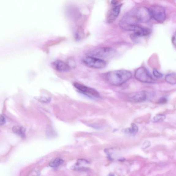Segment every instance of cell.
<instances>
[{"instance_id": "5b68a950", "label": "cell", "mask_w": 176, "mask_h": 176, "mask_svg": "<svg viewBox=\"0 0 176 176\" xmlns=\"http://www.w3.org/2000/svg\"><path fill=\"white\" fill-rule=\"evenodd\" d=\"M152 17L159 23H163L166 19V11L160 6L153 5L149 9Z\"/></svg>"}, {"instance_id": "ba28073f", "label": "cell", "mask_w": 176, "mask_h": 176, "mask_svg": "<svg viewBox=\"0 0 176 176\" xmlns=\"http://www.w3.org/2000/svg\"><path fill=\"white\" fill-rule=\"evenodd\" d=\"M73 85L75 88L83 94L96 98L100 97L99 92L94 89L76 82L74 83Z\"/></svg>"}, {"instance_id": "d6986e66", "label": "cell", "mask_w": 176, "mask_h": 176, "mask_svg": "<svg viewBox=\"0 0 176 176\" xmlns=\"http://www.w3.org/2000/svg\"><path fill=\"white\" fill-rule=\"evenodd\" d=\"M88 163H89V162L87 160H85V159H79L77 161V163L75 164V166H80L82 164Z\"/></svg>"}, {"instance_id": "ac0fdd59", "label": "cell", "mask_w": 176, "mask_h": 176, "mask_svg": "<svg viewBox=\"0 0 176 176\" xmlns=\"http://www.w3.org/2000/svg\"><path fill=\"white\" fill-rule=\"evenodd\" d=\"M73 170L77 171H87L89 170L87 167L81 166H75L73 167Z\"/></svg>"}, {"instance_id": "6da1fadb", "label": "cell", "mask_w": 176, "mask_h": 176, "mask_svg": "<svg viewBox=\"0 0 176 176\" xmlns=\"http://www.w3.org/2000/svg\"><path fill=\"white\" fill-rule=\"evenodd\" d=\"M132 77V73L124 69L110 71L104 74L107 82L114 86H120L124 84Z\"/></svg>"}, {"instance_id": "484cf974", "label": "cell", "mask_w": 176, "mask_h": 176, "mask_svg": "<svg viewBox=\"0 0 176 176\" xmlns=\"http://www.w3.org/2000/svg\"><path fill=\"white\" fill-rule=\"evenodd\" d=\"M109 176H114V175L113 174H109Z\"/></svg>"}, {"instance_id": "ffe728a7", "label": "cell", "mask_w": 176, "mask_h": 176, "mask_svg": "<svg viewBox=\"0 0 176 176\" xmlns=\"http://www.w3.org/2000/svg\"><path fill=\"white\" fill-rule=\"evenodd\" d=\"M153 73L154 76L156 78H158V79H160L163 77V75L160 72H159L157 69H154L153 70Z\"/></svg>"}, {"instance_id": "4fadbf2b", "label": "cell", "mask_w": 176, "mask_h": 176, "mask_svg": "<svg viewBox=\"0 0 176 176\" xmlns=\"http://www.w3.org/2000/svg\"><path fill=\"white\" fill-rule=\"evenodd\" d=\"M138 131V128L137 125L134 124H132L131 126L126 128L125 130V132L130 135H134L137 133Z\"/></svg>"}, {"instance_id": "3957f363", "label": "cell", "mask_w": 176, "mask_h": 176, "mask_svg": "<svg viewBox=\"0 0 176 176\" xmlns=\"http://www.w3.org/2000/svg\"><path fill=\"white\" fill-rule=\"evenodd\" d=\"M81 62L84 65L86 66L96 69L104 68L107 65L105 61L104 60L88 55L83 57Z\"/></svg>"}, {"instance_id": "cb8c5ba5", "label": "cell", "mask_w": 176, "mask_h": 176, "mask_svg": "<svg viewBox=\"0 0 176 176\" xmlns=\"http://www.w3.org/2000/svg\"><path fill=\"white\" fill-rule=\"evenodd\" d=\"M0 123H1V125H4L5 123V119L3 116L1 115V120H0Z\"/></svg>"}, {"instance_id": "8992f818", "label": "cell", "mask_w": 176, "mask_h": 176, "mask_svg": "<svg viewBox=\"0 0 176 176\" xmlns=\"http://www.w3.org/2000/svg\"><path fill=\"white\" fill-rule=\"evenodd\" d=\"M133 10L138 23H147L150 21L152 18L150 10L147 7H140Z\"/></svg>"}, {"instance_id": "52a82bcc", "label": "cell", "mask_w": 176, "mask_h": 176, "mask_svg": "<svg viewBox=\"0 0 176 176\" xmlns=\"http://www.w3.org/2000/svg\"><path fill=\"white\" fill-rule=\"evenodd\" d=\"M126 31H132L133 37H144L149 35L151 30L148 28L140 26L138 24L133 25L128 28Z\"/></svg>"}, {"instance_id": "7c38bea8", "label": "cell", "mask_w": 176, "mask_h": 176, "mask_svg": "<svg viewBox=\"0 0 176 176\" xmlns=\"http://www.w3.org/2000/svg\"><path fill=\"white\" fill-rule=\"evenodd\" d=\"M13 131L16 135L22 138H24L26 137V129L21 125H15L13 127Z\"/></svg>"}, {"instance_id": "7a4b0ae2", "label": "cell", "mask_w": 176, "mask_h": 176, "mask_svg": "<svg viewBox=\"0 0 176 176\" xmlns=\"http://www.w3.org/2000/svg\"><path fill=\"white\" fill-rule=\"evenodd\" d=\"M116 50L110 47H102L95 49L89 53L88 56L100 59L110 58L115 54Z\"/></svg>"}, {"instance_id": "30bf717a", "label": "cell", "mask_w": 176, "mask_h": 176, "mask_svg": "<svg viewBox=\"0 0 176 176\" xmlns=\"http://www.w3.org/2000/svg\"><path fill=\"white\" fill-rule=\"evenodd\" d=\"M122 6V4L114 6L108 11L106 18V21L107 23H112L118 17L121 12Z\"/></svg>"}, {"instance_id": "e0dca14e", "label": "cell", "mask_w": 176, "mask_h": 176, "mask_svg": "<svg viewBox=\"0 0 176 176\" xmlns=\"http://www.w3.org/2000/svg\"><path fill=\"white\" fill-rule=\"evenodd\" d=\"M166 118V116L163 114H158L153 118V122H163Z\"/></svg>"}, {"instance_id": "8fae6325", "label": "cell", "mask_w": 176, "mask_h": 176, "mask_svg": "<svg viewBox=\"0 0 176 176\" xmlns=\"http://www.w3.org/2000/svg\"><path fill=\"white\" fill-rule=\"evenodd\" d=\"M52 68L59 72H66L70 70L66 62L60 60H56L51 64Z\"/></svg>"}, {"instance_id": "44dd1931", "label": "cell", "mask_w": 176, "mask_h": 176, "mask_svg": "<svg viewBox=\"0 0 176 176\" xmlns=\"http://www.w3.org/2000/svg\"><path fill=\"white\" fill-rule=\"evenodd\" d=\"M150 142L149 141H145L143 145H142V149H145L151 146Z\"/></svg>"}, {"instance_id": "9a60e30c", "label": "cell", "mask_w": 176, "mask_h": 176, "mask_svg": "<svg viewBox=\"0 0 176 176\" xmlns=\"http://www.w3.org/2000/svg\"><path fill=\"white\" fill-rule=\"evenodd\" d=\"M63 162L62 159L57 158L50 162L49 166L52 167H57L61 165L63 163Z\"/></svg>"}, {"instance_id": "7402d4cb", "label": "cell", "mask_w": 176, "mask_h": 176, "mask_svg": "<svg viewBox=\"0 0 176 176\" xmlns=\"http://www.w3.org/2000/svg\"><path fill=\"white\" fill-rule=\"evenodd\" d=\"M167 102V99L166 97H163L159 100V103L160 104H165Z\"/></svg>"}, {"instance_id": "d4e9b609", "label": "cell", "mask_w": 176, "mask_h": 176, "mask_svg": "<svg viewBox=\"0 0 176 176\" xmlns=\"http://www.w3.org/2000/svg\"><path fill=\"white\" fill-rule=\"evenodd\" d=\"M111 4L113 5L114 6H115L118 5V1H112L111 2Z\"/></svg>"}, {"instance_id": "2e32d148", "label": "cell", "mask_w": 176, "mask_h": 176, "mask_svg": "<svg viewBox=\"0 0 176 176\" xmlns=\"http://www.w3.org/2000/svg\"><path fill=\"white\" fill-rule=\"evenodd\" d=\"M66 62L70 69H73L76 68V63L73 58L71 57L69 58Z\"/></svg>"}, {"instance_id": "9c48e42d", "label": "cell", "mask_w": 176, "mask_h": 176, "mask_svg": "<svg viewBox=\"0 0 176 176\" xmlns=\"http://www.w3.org/2000/svg\"><path fill=\"white\" fill-rule=\"evenodd\" d=\"M147 98L146 92L144 91L135 92L128 95L127 99L133 103H140L145 101Z\"/></svg>"}, {"instance_id": "277c9868", "label": "cell", "mask_w": 176, "mask_h": 176, "mask_svg": "<svg viewBox=\"0 0 176 176\" xmlns=\"http://www.w3.org/2000/svg\"><path fill=\"white\" fill-rule=\"evenodd\" d=\"M136 79L139 81L147 83H154L155 81L148 70L144 67H141L136 69L135 73Z\"/></svg>"}, {"instance_id": "5bb4252c", "label": "cell", "mask_w": 176, "mask_h": 176, "mask_svg": "<svg viewBox=\"0 0 176 176\" xmlns=\"http://www.w3.org/2000/svg\"><path fill=\"white\" fill-rule=\"evenodd\" d=\"M166 82L170 84H176V74L172 73L167 74L165 78Z\"/></svg>"}, {"instance_id": "603a6c76", "label": "cell", "mask_w": 176, "mask_h": 176, "mask_svg": "<svg viewBox=\"0 0 176 176\" xmlns=\"http://www.w3.org/2000/svg\"><path fill=\"white\" fill-rule=\"evenodd\" d=\"M172 41L173 44L176 48V33L173 36Z\"/></svg>"}]
</instances>
